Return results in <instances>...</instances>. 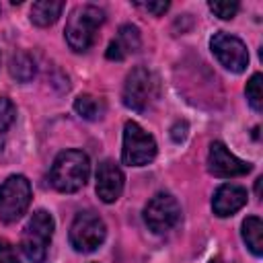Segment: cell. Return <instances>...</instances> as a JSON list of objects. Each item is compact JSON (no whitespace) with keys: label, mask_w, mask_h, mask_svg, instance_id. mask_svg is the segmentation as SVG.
Returning <instances> with one entry per match:
<instances>
[{"label":"cell","mask_w":263,"mask_h":263,"mask_svg":"<svg viewBox=\"0 0 263 263\" xmlns=\"http://www.w3.org/2000/svg\"><path fill=\"white\" fill-rule=\"evenodd\" d=\"M136 6L146 12H152L154 16H160L168 10V2H136Z\"/></svg>","instance_id":"22"},{"label":"cell","mask_w":263,"mask_h":263,"mask_svg":"<svg viewBox=\"0 0 263 263\" xmlns=\"http://www.w3.org/2000/svg\"><path fill=\"white\" fill-rule=\"evenodd\" d=\"M261 80H263L261 72H255V74L249 78L247 88H245L247 101H249V105H251V107H253L257 113H261V111H263V92H261Z\"/></svg>","instance_id":"18"},{"label":"cell","mask_w":263,"mask_h":263,"mask_svg":"<svg viewBox=\"0 0 263 263\" xmlns=\"http://www.w3.org/2000/svg\"><path fill=\"white\" fill-rule=\"evenodd\" d=\"M208 8L218 16V18H224V21H228V18H234V14L238 12V2H228V0H212V2H208Z\"/></svg>","instance_id":"20"},{"label":"cell","mask_w":263,"mask_h":263,"mask_svg":"<svg viewBox=\"0 0 263 263\" xmlns=\"http://www.w3.org/2000/svg\"><path fill=\"white\" fill-rule=\"evenodd\" d=\"M208 263H224V261H222V259H220V257H214V259H210V261H208Z\"/></svg>","instance_id":"25"},{"label":"cell","mask_w":263,"mask_h":263,"mask_svg":"<svg viewBox=\"0 0 263 263\" xmlns=\"http://www.w3.org/2000/svg\"><path fill=\"white\" fill-rule=\"evenodd\" d=\"M245 203H247V189L234 183L220 185L212 197V210L218 218H228L236 214Z\"/></svg>","instance_id":"12"},{"label":"cell","mask_w":263,"mask_h":263,"mask_svg":"<svg viewBox=\"0 0 263 263\" xmlns=\"http://www.w3.org/2000/svg\"><path fill=\"white\" fill-rule=\"evenodd\" d=\"M53 230H55V222L49 212L37 210L31 214L21 234V249L31 263H45Z\"/></svg>","instance_id":"4"},{"label":"cell","mask_w":263,"mask_h":263,"mask_svg":"<svg viewBox=\"0 0 263 263\" xmlns=\"http://www.w3.org/2000/svg\"><path fill=\"white\" fill-rule=\"evenodd\" d=\"M253 164L234 156L222 142H212L210 144V152H208V171L214 177L220 179H232V177H242L247 173H251Z\"/></svg>","instance_id":"10"},{"label":"cell","mask_w":263,"mask_h":263,"mask_svg":"<svg viewBox=\"0 0 263 263\" xmlns=\"http://www.w3.org/2000/svg\"><path fill=\"white\" fill-rule=\"evenodd\" d=\"M156 140L136 121H125L123 125V148L121 160L127 166H144L156 156Z\"/></svg>","instance_id":"5"},{"label":"cell","mask_w":263,"mask_h":263,"mask_svg":"<svg viewBox=\"0 0 263 263\" xmlns=\"http://www.w3.org/2000/svg\"><path fill=\"white\" fill-rule=\"evenodd\" d=\"M185 136H187V123H185V121H177V123L173 125V129H171V138H173L175 142H183Z\"/></svg>","instance_id":"23"},{"label":"cell","mask_w":263,"mask_h":263,"mask_svg":"<svg viewBox=\"0 0 263 263\" xmlns=\"http://www.w3.org/2000/svg\"><path fill=\"white\" fill-rule=\"evenodd\" d=\"M0 263H21L16 249L8 240H0Z\"/></svg>","instance_id":"21"},{"label":"cell","mask_w":263,"mask_h":263,"mask_svg":"<svg viewBox=\"0 0 263 263\" xmlns=\"http://www.w3.org/2000/svg\"><path fill=\"white\" fill-rule=\"evenodd\" d=\"M210 49H212V53L216 55V60H218L226 70H230V72H234V74L245 72L247 66H249V51H247V45H245L238 37H234V35H230V33H226V31L214 33V37L210 39Z\"/></svg>","instance_id":"9"},{"label":"cell","mask_w":263,"mask_h":263,"mask_svg":"<svg viewBox=\"0 0 263 263\" xmlns=\"http://www.w3.org/2000/svg\"><path fill=\"white\" fill-rule=\"evenodd\" d=\"M261 181H263V179L259 177V179H257V183H255V191H257V195H261Z\"/></svg>","instance_id":"24"},{"label":"cell","mask_w":263,"mask_h":263,"mask_svg":"<svg viewBox=\"0 0 263 263\" xmlns=\"http://www.w3.org/2000/svg\"><path fill=\"white\" fill-rule=\"evenodd\" d=\"M242 240L247 245V249L255 255L261 257L263 255V222L259 216H247L242 220Z\"/></svg>","instance_id":"14"},{"label":"cell","mask_w":263,"mask_h":263,"mask_svg":"<svg viewBox=\"0 0 263 263\" xmlns=\"http://www.w3.org/2000/svg\"><path fill=\"white\" fill-rule=\"evenodd\" d=\"M88 175H90V160H88L86 152H82V150L60 152L51 164V171H49L51 185L60 193L80 191L86 185Z\"/></svg>","instance_id":"1"},{"label":"cell","mask_w":263,"mask_h":263,"mask_svg":"<svg viewBox=\"0 0 263 263\" xmlns=\"http://www.w3.org/2000/svg\"><path fill=\"white\" fill-rule=\"evenodd\" d=\"M125 185L123 171L115 164V160L105 158L97 166V195L105 203H113L121 197Z\"/></svg>","instance_id":"11"},{"label":"cell","mask_w":263,"mask_h":263,"mask_svg":"<svg viewBox=\"0 0 263 263\" xmlns=\"http://www.w3.org/2000/svg\"><path fill=\"white\" fill-rule=\"evenodd\" d=\"M179 220H181V205L171 193L164 191L156 193L154 197H150V201L144 208V222L156 234H164L173 230L179 224Z\"/></svg>","instance_id":"8"},{"label":"cell","mask_w":263,"mask_h":263,"mask_svg":"<svg viewBox=\"0 0 263 263\" xmlns=\"http://www.w3.org/2000/svg\"><path fill=\"white\" fill-rule=\"evenodd\" d=\"M158 97H160V80L152 70L138 66L127 74L121 95L123 105L127 109L136 113H146L156 105Z\"/></svg>","instance_id":"3"},{"label":"cell","mask_w":263,"mask_h":263,"mask_svg":"<svg viewBox=\"0 0 263 263\" xmlns=\"http://www.w3.org/2000/svg\"><path fill=\"white\" fill-rule=\"evenodd\" d=\"M107 236V226L101 216L95 212H80L72 220L70 226V245L78 253H92L97 251Z\"/></svg>","instance_id":"7"},{"label":"cell","mask_w":263,"mask_h":263,"mask_svg":"<svg viewBox=\"0 0 263 263\" xmlns=\"http://www.w3.org/2000/svg\"><path fill=\"white\" fill-rule=\"evenodd\" d=\"M64 10V2H53V0H39L33 2L31 6V23L37 27H49L53 25Z\"/></svg>","instance_id":"15"},{"label":"cell","mask_w":263,"mask_h":263,"mask_svg":"<svg viewBox=\"0 0 263 263\" xmlns=\"http://www.w3.org/2000/svg\"><path fill=\"white\" fill-rule=\"evenodd\" d=\"M31 183L25 175H10L0 185V220L16 222L31 203Z\"/></svg>","instance_id":"6"},{"label":"cell","mask_w":263,"mask_h":263,"mask_svg":"<svg viewBox=\"0 0 263 263\" xmlns=\"http://www.w3.org/2000/svg\"><path fill=\"white\" fill-rule=\"evenodd\" d=\"M140 45H142L140 29H138L136 25H129V23H127V25H121V27H119V31H117L115 39L109 43L105 55H107V60L121 62V60H125L129 53L138 51Z\"/></svg>","instance_id":"13"},{"label":"cell","mask_w":263,"mask_h":263,"mask_svg":"<svg viewBox=\"0 0 263 263\" xmlns=\"http://www.w3.org/2000/svg\"><path fill=\"white\" fill-rule=\"evenodd\" d=\"M74 111H76L82 119L95 121V119H101V117H103L105 105H103L97 97L84 92V95H78V97H76V101H74Z\"/></svg>","instance_id":"17"},{"label":"cell","mask_w":263,"mask_h":263,"mask_svg":"<svg viewBox=\"0 0 263 263\" xmlns=\"http://www.w3.org/2000/svg\"><path fill=\"white\" fill-rule=\"evenodd\" d=\"M35 60L27 51H14L8 62V72L18 82H29L35 76Z\"/></svg>","instance_id":"16"},{"label":"cell","mask_w":263,"mask_h":263,"mask_svg":"<svg viewBox=\"0 0 263 263\" xmlns=\"http://www.w3.org/2000/svg\"><path fill=\"white\" fill-rule=\"evenodd\" d=\"M103 23H105V12L99 6H95V4L76 6L70 12L66 29H64V35H66L70 49H74L78 53L86 51L95 43L97 31Z\"/></svg>","instance_id":"2"},{"label":"cell","mask_w":263,"mask_h":263,"mask_svg":"<svg viewBox=\"0 0 263 263\" xmlns=\"http://www.w3.org/2000/svg\"><path fill=\"white\" fill-rule=\"evenodd\" d=\"M16 119V107L8 97H0V136H4Z\"/></svg>","instance_id":"19"}]
</instances>
